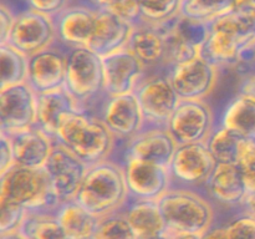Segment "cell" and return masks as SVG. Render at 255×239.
I'll list each match as a JSON object with an SVG mask.
<instances>
[{"label":"cell","mask_w":255,"mask_h":239,"mask_svg":"<svg viewBox=\"0 0 255 239\" xmlns=\"http://www.w3.org/2000/svg\"><path fill=\"white\" fill-rule=\"evenodd\" d=\"M75 111L82 110L65 89L36 96V126L52 137H56L64 115Z\"/></svg>","instance_id":"cell-25"},{"label":"cell","mask_w":255,"mask_h":239,"mask_svg":"<svg viewBox=\"0 0 255 239\" xmlns=\"http://www.w3.org/2000/svg\"><path fill=\"white\" fill-rule=\"evenodd\" d=\"M237 164L241 168L247 189L249 193H253L255 192V139H242Z\"/></svg>","instance_id":"cell-36"},{"label":"cell","mask_w":255,"mask_h":239,"mask_svg":"<svg viewBox=\"0 0 255 239\" xmlns=\"http://www.w3.org/2000/svg\"><path fill=\"white\" fill-rule=\"evenodd\" d=\"M241 2L242 0H183L181 15L209 24L236 10Z\"/></svg>","instance_id":"cell-30"},{"label":"cell","mask_w":255,"mask_h":239,"mask_svg":"<svg viewBox=\"0 0 255 239\" xmlns=\"http://www.w3.org/2000/svg\"><path fill=\"white\" fill-rule=\"evenodd\" d=\"M57 42L54 17L25 7L16 12L14 27L7 44L27 56L49 49Z\"/></svg>","instance_id":"cell-12"},{"label":"cell","mask_w":255,"mask_h":239,"mask_svg":"<svg viewBox=\"0 0 255 239\" xmlns=\"http://www.w3.org/2000/svg\"><path fill=\"white\" fill-rule=\"evenodd\" d=\"M89 1L92 6L97 7V9H101V7L112 6V5L116 4V2H119V1H121V0H89Z\"/></svg>","instance_id":"cell-46"},{"label":"cell","mask_w":255,"mask_h":239,"mask_svg":"<svg viewBox=\"0 0 255 239\" xmlns=\"http://www.w3.org/2000/svg\"><path fill=\"white\" fill-rule=\"evenodd\" d=\"M102 64L105 96L134 92L141 80L147 75L143 64L127 47L102 57Z\"/></svg>","instance_id":"cell-17"},{"label":"cell","mask_w":255,"mask_h":239,"mask_svg":"<svg viewBox=\"0 0 255 239\" xmlns=\"http://www.w3.org/2000/svg\"><path fill=\"white\" fill-rule=\"evenodd\" d=\"M14 166L15 159L11 139L9 134L0 132V173H4Z\"/></svg>","instance_id":"cell-41"},{"label":"cell","mask_w":255,"mask_h":239,"mask_svg":"<svg viewBox=\"0 0 255 239\" xmlns=\"http://www.w3.org/2000/svg\"><path fill=\"white\" fill-rule=\"evenodd\" d=\"M228 239H255V214L243 211L224 223Z\"/></svg>","instance_id":"cell-37"},{"label":"cell","mask_w":255,"mask_h":239,"mask_svg":"<svg viewBox=\"0 0 255 239\" xmlns=\"http://www.w3.org/2000/svg\"><path fill=\"white\" fill-rule=\"evenodd\" d=\"M92 239H137V237L124 212L119 211L100 218Z\"/></svg>","instance_id":"cell-33"},{"label":"cell","mask_w":255,"mask_h":239,"mask_svg":"<svg viewBox=\"0 0 255 239\" xmlns=\"http://www.w3.org/2000/svg\"><path fill=\"white\" fill-rule=\"evenodd\" d=\"M219 124L233 129L244 138L255 139V99L238 92L223 109Z\"/></svg>","instance_id":"cell-27"},{"label":"cell","mask_w":255,"mask_h":239,"mask_svg":"<svg viewBox=\"0 0 255 239\" xmlns=\"http://www.w3.org/2000/svg\"><path fill=\"white\" fill-rule=\"evenodd\" d=\"M171 239H202V234L192 233V232H173L167 231Z\"/></svg>","instance_id":"cell-44"},{"label":"cell","mask_w":255,"mask_h":239,"mask_svg":"<svg viewBox=\"0 0 255 239\" xmlns=\"http://www.w3.org/2000/svg\"><path fill=\"white\" fill-rule=\"evenodd\" d=\"M137 239H157L167 232L158 201L131 199L122 208Z\"/></svg>","instance_id":"cell-24"},{"label":"cell","mask_w":255,"mask_h":239,"mask_svg":"<svg viewBox=\"0 0 255 239\" xmlns=\"http://www.w3.org/2000/svg\"><path fill=\"white\" fill-rule=\"evenodd\" d=\"M216 116L206 100H181L167 129L178 144L207 142L216 128Z\"/></svg>","instance_id":"cell-9"},{"label":"cell","mask_w":255,"mask_h":239,"mask_svg":"<svg viewBox=\"0 0 255 239\" xmlns=\"http://www.w3.org/2000/svg\"><path fill=\"white\" fill-rule=\"evenodd\" d=\"M238 92L248 95V96L255 99V72L243 77V80L241 81V85H239Z\"/></svg>","instance_id":"cell-42"},{"label":"cell","mask_w":255,"mask_h":239,"mask_svg":"<svg viewBox=\"0 0 255 239\" xmlns=\"http://www.w3.org/2000/svg\"><path fill=\"white\" fill-rule=\"evenodd\" d=\"M134 94L141 105L146 127H167L181 101L166 72L146 75Z\"/></svg>","instance_id":"cell-8"},{"label":"cell","mask_w":255,"mask_h":239,"mask_svg":"<svg viewBox=\"0 0 255 239\" xmlns=\"http://www.w3.org/2000/svg\"><path fill=\"white\" fill-rule=\"evenodd\" d=\"M36 92L27 82L0 89V132H15L36 126Z\"/></svg>","instance_id":"cell-15"},{"label":"cell","mask_w":255,"mask_h":239,"mask_svg":"<svg viewBox=\"0 0 255 239\" xmlns=\"http://www.w3.org/2000/svg\"><path fill=\"white\" fill-rule=\"evenodd\" d=\"M243 138L244 137H242L233 129L222 126V124H217L214 131L209 136L207 144L217 163L237 164L239 146Z\"/></svg>","instance_id":"cell-31"},{"label":"cell","mask_w":255,"mask_h":239,"mask_svg":"<svg viewBox=\"0 0 255 239\" xmlns=\"http://www.w3.org/2000/svg\"><path fill=\"white\" fill-rule=\"evenodd\" d=\"M55 216L69 239H92L100 222L99 217L90 213L76 201L60 204Z\"/></svg>","instance_id":"cell-26"},{"label":"cell","mask_w":255,"mask_h":239,"mask_svg":"<svg viewBox=\"0 0 255 239\" xmlns=\"http://www.w3.org/2000/svg\"><path fill=\"white\" fill-rule=\"evenodd\" d=\"M242 208L246 209V211H248V212H251V213L255 214V192L248 194V197H247L246 202H244V204Z\"/></svg>","instance_id":"cell-45"},{"label":"cell","mask_w":255,"mask_h":239,"mask_svg":"<svg viewBox=\"0 0 255 239\" xmlns=\"http://www.w3.org/2000/svg\"><path fill=\"white\" fill-rule=\"evenodd\" d=\"M27 213L21 204L10 199H0V234L19 232Z\"/></svg>","instance_id":"cell-35"},{"label":"cell","mask_w":255,"mask_h":239,"mask_svg":"<svg viewBox=\"0 0 255 239\" xmlns=\"http://www.w3.org/2000/svg\"><path fill=\"white\" fill-rule=\"evenodd\" d=\"M27 239H69L55 213L29 212L20 228Z\"/></svg>","instance_id":"cell-29"},{"label":"cell","mask_w":255,"mask_h":239,"mask_svg":"<svg viewBox=\"0 0 255 239\" xmlns=\"http://www.w3.org/2000/svg\"><path fill=\"white\" fill-rule=\"evenodd\" d=\"M97 7L71 4L54 17L57 42L66 49L89 47L97 19Z\"/></svg>","instance_id":"cell-18"},{"label":"cell","mask_w":255,"mask_h":239,"mask_svg":"<svg viewBox=\"0 0 255 239\" xmlns=\"http://www.w3.org/2000/svg\"><path fill=\"white\" fill-rule=\"evenodd\" d=\"M242 2H248V4L253 5V6L255 7V0H242ZM241 2V4H242Z\"/></svg>","instance_id":"cell-48"},{"label":"cell","mask_w":255,"mask_h":239,"mask_svg":"<svg viewBox=\"0 0 255 239\" xmlns=\"http://www.w3.org/2000/svg\"><path fill=\"white\" fill-rule=\"evenodd\" d=\"M0 89L27 81L29 56L10 44L0 45Z\"/></svg>","instance_id":"cell-28"},{"label":"cell","mask_w":255,"mask_h":239,"mask_svg":"<svg viewBox=\"0 0 255 239\" xmlns=\"http://www.w3.org/2000/svg\"><path fill=\"white\" fill-rule=\"evenodd\" d=\"M166 75L181 100H206L218 85L221 69L198 54L169 66Z\"/></svg>","instance_id":"cell-7"},{"label":"cell","mask_w":255,"mask_h":239,"mask_svg":"<svg viewBox=\"0 0 255 239\" xmlns=\"http://www.w3.org/2000/svg\"><path fill=\"white\" fill-rule=\"evenodd\" d=\"M204 194L222 207H243L249 192L238 164L217 163L203 186Z\"/></svg>","instance_id":"cell-19"},{"label":"cell","mask_w":255,"mask_h":239,"mask_svg":"<svg viewBox=\"0 0 255 239\" xmlns=\"http://www.w3.org/2000/svg\"><path fill=\"white\" fill-rule=\"evenodd\" d=\"M67 51L69 49L56 42L49 49L29 56L26 82L37 95L65 89Z\"/></svg>","instance_id":"cell-16"},{"label":"cell","mask_w":255,"mask_h":239,"mask_svg":"<svg viewBox=\"0 0 255 239\" xmlns=\"http://www.w3.org/2000/svg\"><path fill=\"white\" fill-rule=\"evenodd\" d=\"M178 143L167 127H146L125 143L124 157H133L142 161L169 166Z\"/></svg>","instance_id":"cell-20"},{"label":"cell","mask_w":255,"mask_h":239,"mask_svg":"<svg viewBox=\"0 0 255 239\" xmlns=\"http://www.w3.org/2000/svg\"><path fill=\"white\" fill-rule=\"evenodd\" d=\"M216 166L207 142H194L178 144L168 168L173 186L194 189L203 188Z\"/></svg>","instance_id":"cell-10"},{"label":"cell","mask_w":255,"mask_h":239,"mask_svg":"<svg viewBox=\"0 0 255 239\" xmlns=\"http://www.w3.org/2000/svg\"><path fill=\"white\" fill-rule=\"evenodd\" d=\"M95 115L104 121L117 142L127 143L146 128L143 112L136 94L105 96Z\"/></svg>","instance_id":"cell-11"},{"label":"cell","mask_w":255,"mask_h":239,"mask_svg":"<svg viewBox=\"0 0 255 239\" xmlns=\"http://www.w3.org/2000/svg\"><path fill=\"white\" fill-rule=\"evenodd\" d=\"M127 49L143 64L147 74L151 70L166 72L167 40L164 26H153L143 22L136 25Z\"/></svg>","instance_id":"cell-21"},{"label":"cell","mask_w":255,"mask_h":239,"mask_svg":"<svg viewBox=\"0 0 255 239\" xmlns=\"http://www.w3.org/2000/svg\"><path fill=\"white\" fill-rule=\"evenodd\" d=\"M202 239H228L224 224H214L202 234Z\"/></svg>","instance_id":"cell-43"},{"label":"cell","mask_w":255,"mask_h":239,"mask_svg":"<svg viewBox=\"0 0 255 239\" xmlns=\"http://www.w3.org/2000/svg\"><path fill=\"white\" fill-rule=\"evenodd\" d=\"M65 90L82 111L92 112L105 97L102 57L89 47L69 49Z\"/></svg>","instance_id":"cell-6"},{"label":"cell","mask_w":255,"mask_h":239,"mask_svg":"<svg viewBox=\"0 0 255 239\" xmlns=\"http://www.w3.org/2000/svg\"><path fill=\"white\" fill-rule=\"evenodd\" d=\"M255 44V7L242 2L236 10L209 22V35L199 54L218 66L236 67Z\"/></svg>","instance_id":"cell-1"},{"label":"cell","mask_w":255,"mask_h":239,"mask_svg":"<svg viewBox=\"0 0 255 239\" xmlns=\"http://www.w3.org/2000/svg\"><path fill=\"white\" fill-rule=\"evenodd\" d=\"M167 231L203 234L217 223L214 203L199 191L172 186L158 199Z\"/></svg>","instance_id":"cell-4"},{"label":"cell","mask_w":255,"mask_h":239,"mask_svg":"<svg viewBox=\"0 0 255 239\" xmlns=\"http://www.w3.org/2000/svg\"><path fill=\"white\" fill-rule=\"evenodd\" d=\"M16 14L7 5H0V45L7 44L14 27Z\"/></svg>","instance_id":"cell-40"},{"label":"cell","mask_w":255,"mask_h":239,"mask_svg":"<svg viewBox=\"0 0 255 239\" xmlns=\"http://www.w3.org/2000/svg\"><path fill=\"white\" fill-rule=\"evenodd\" d=\"M0 239H27V238L22 236L20 232H12V233L0 234Z\"/></svg>","instance_id":"cell-47"},{"label":"cell","mask_w":255,"mask_h":239,"mask_svg":"<svg viewBox=\"0 0 255 239\" xmlns=\"http://www.w3.org/2000/svg\"><path fill=\"white\" fill-rule=\"evenodd\" d=\"M24 1H26V0H24Z\"/></svg>","instance_id":"cell-51"},{"label":"cell","mask_w":255,"mask_h":239,"mask_svg":"<svg viewBox=\"0 0 255 239\" xmlns=\"http://www.w3.org/2000/svg\"><path fill=\"white\" fill-rule=\"evenodd\" d=\"M133 27V25L121 19L112 10L101 7L97 10L96 25L89 49L101 57L125 49L128 45Z\"/></svg>","instance_id":"cell-22"},{"label":"cell","mask_w":255,"mask_h":239,"mask_svg":"<svg viewBox=\"0 0 255 239\" xmlns=\"http://www.w3.org/2000/svg\"><path fill=\"white\" fill-rule=\"evenodd\" d=\"M171 26L182 40L198 50H201L202 45L206 42L209 35L208 22L189 19L182 15H179L174 21L171 22Z\"/></svg>","instance_id":"cell-34"},{"label":"cell","mask_w":255,"mask_h":239,"mask_svg":"<svg viewBox=\"0 0 255 239\" xmlns=\"http://www.w3.org/2000/svg\"><path fill=\"white\" fill-rule=\"evenodd\" d=\"M143 24L164 26L181 15L183 0H137Z\"/></svg>","instance_id":"cell-32"},{"label":"cell","mask_w":255,"mask_h":239,"mask_svg":"<svg viewBox=\"0 0 255 239\" xmlns=\"http://www.w3.org/2000/svg\"><path fill=\"white\" fill-rule=\"evenodd\" d=\"M89 164L56 141L44 169L49 176L60 203L74 201L85 178Z\"/></svg>","instance_id":"cell-13"},{"label":"cell","mask_w":255,"mask_h":239,"mask_svg":"<svg viewBox=\"0 0 255 239\" xmlns=\"http://www.w3.org/2000/svg\"><path fill=\"white\" fill-rule=\"evenodd\" d=\"M252 56H253V61L255 62V44H254L253 49H252Z\"/></svg>","instance_id":"cell-50"},{"label":"cell","mask_w":255,"mask_h":239,"mask_svg":"<svg viewBox=\"0 0 255 239\" xmlns=\"http://www.w3.org/2000/svg\"><path fill=\"white\" fill-rule=\"evenodd\" d=\"M121 163L131 199L158 201L173 186L168 166L133 157H125Z\"/></svg>","instance_id":"cell-14"},{"label":"cell","mask_w":255,"mask_h":239,"mask_svg":"<svg viewBox=\"0 0 255 239\" xmlns=\"http://www.w3.org/2000/svg\"><path fill=\"white\" fill-rule=\"evenodd\" d=\"M15 164L26 168H44L54 149L56 138L34 126L9 134Z\"/></svg>","instance_id":"cell-23"},{"label":"cell","mask_w":255,"mask_h":239,"mask_svg":"<svg viewBox=\"0 0 255 239\" xmlns=\"http://www.w3.org/2000/svg\"><path fill=\"white\" fill-rule=\"evenodd\" d=\"M0 199L16 202L27 212L55 213L61 204L44 168H26L16 164L0 173Z\"/></svg>","instance_id":"cell-5"},{"label":"cell","mask_w":255,"mask_h":239,"mask_svg":"<svg viewBox=\"0 0 255 239\" xmlns=\"http://www.w3.org/2000/svg\"><path fill=\"white\" fill-rule=\"evenodd\" d=\"M55 138L89 166L111 158L117 144L109 127L90 111L64 115Z\"/></svg>","instance_id":"cell-3"},{"label":"cell","mask_w":255,"mask_h":239,"mask_svg":"<svg viewBox=\"0 0 255 239\" xmlns=\"http://www.w3.org/2000/svg\"><path fill=\"white\" fill-rule=\"evenodd\" d=\"M26 6L55 17L72 4V0H26Z\"/></svg>","instance_id":"cell-39"},{"label":"cell","mask_w":255,"mask_h":239,"mask_svg":"<svg viewBox=\"0 0 255 239\" xmlns=\"http://www.w3.org/2000/svg\"><path fill=\"white\" fill-rule=\"evenodd\" d=\"M157 239H171V237H169V234L166 232V233H164L163 236H161V237H159V238H157Z\"/></svg>","instance_id":"cell-49"},{"label":"cell","mask_w":255,"mask_h":239,"mask_svg":"<svg viewBox=\"0 0 255 239\" xmlns=\"http://www.w3.org/2000/svg\"><path fill=\"white\" fill-rule=\"evenodd\" d=\"M107 9L112 10L121 19L126 20L127 22L132 24L133 26L142 22L141 10H139V5L137 0H121V1L116 2V4L107 7Z\"/></svg>","instance_id":"cell-38"},{"label":"cell","mask_w":255,"mask_h":239,"mask_svg":"<svg viewBox=\"0 0 255 239\" xmlns=\"http://www.w3.org/2000/svg\"><path fill=\"white\" fill-rule=\"evenodd\" d=\"M74 201L99 218L122 211L129 193L121 162L110 158L89 166Z\"/></svg>","instance_id":"cell-2"}]
</instances>
